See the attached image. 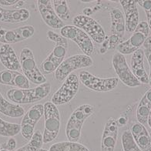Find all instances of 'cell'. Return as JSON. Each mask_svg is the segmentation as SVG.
Returning <instances> with one entry per match:
<instances>
[{"mask_svg": "<svg viewBox=\"0 0 151 151\" xmlns=\"http://www.w3.org/2000/svg\"><path fill=\"white\" fill-rule=\"evenodd\" d=\"M144 54L147 58V62L150 66V76H149V84L151 86V50H144Z\"/></svg>", "mask_w": 151, "mask_h": 151, "instance_id": "cell-34", "label": "cell"}, {"mask_svg": "<svg viewBox=\"0 0 151 151\" xmlns=\"http://www.w3.org/2000/svg\"><path fill=\"white\" fill-rule=\"evenodd\" d=\"M0 113L11 118H19L25 114V109L19 104L10 103L0 93Z\"/></svg>", "mask_w": 151, "mask_h": 151, "instance_id": "cell-23", "label": "cell"}, {"mask_svg": "<svg viewBox=\"0 0 151 151\" xmlns=\"http://www.w3.org/2000/svg\"><path fill=\"white\" fill-rule=\"evenodd\" d=\"M53 9L58 17L61 20L70 19L71 13L68 6V3L65 0H54L52 1Z\"/></svg>", "mask_w": 151, "mask_h": 151, "instance_id": "cell-28", "label": "cell"}, {"mask_svg": "<svg viewBox=\"0 0 151 151\" xmlns=\"http://www.w3.org/2000/svg\"><path fill=\"white\" fill-rule=\"evenodd\" d=\"M93 65V60L85 54H77L66 58L55 71V79L57 81L65 80L68 76L75 70L90 67Z\"/></svg>", "mask_w": 151, "mask_h": 151, "instance_id": "cell-4", "label": "cell"}, {"mask_svg": "<svg viewBox=\"0 0 151 151\" xmlns=\"http://www.w3.org/2000/svg\"><path fill=\"white\" fill-rule=\"evenodd\" d=\"M144 95H145V96L147 97V99H148V100H149V101L151 103V89H150V90H147Z\"/></svg>", "mask_w": 151, "mask_h": 151, "instance_id": "cell-39", "label": "cell"}, {"mask_svg": "<svg viewBox=\"0 0 151 151\" xmlns=\"http://www.w3.org/2000/svg\"><path fill=\"white\" fill-rule=\"evenodd\" d=\"M0 62L9 70L19 71L21 70L19 60L9 44H3L0 46Z\"/></svg>", "mask_w": 151, "mask_h": 151, "instance_id": "cell-19", "label": "cell"}, {"mask_svg": "<svg viewBox=\"0 0 151 151\" xmlns=\"http://www.w3.org/2000/svg\"><path fill=\"white\" fill-rule=\"evenodd\" d=\"M137 3L143 8L147 15V24L151 30V0H137Z\"/></svg>", "mask_w": 151, "mask_h": 151, "instance_id": "cell-32", "label": "cell"}, {"mask_svg": "<svg viewBox=\"0 0 151 151\" xmlns=\"http://www.w3.org/2000/svg\"><path fill=\"white\" fill-rule=\"evenodd\" d=\"M19 62L23 74L32 83L41 85L46 83V78L37 66L33 52L30 49H22L20 52Z\"/></svg>", "mask_w": 151, "mask_h": 151, "instance_id": "cell-5", "label": "cell"}, {"mask_svg": "<svg viewBox=\"0 0 151 151\" xmlns=\"http://www.w3.org/2000/svg\"><path fill=\"white\" fill-rule=\"evenodd\" d=\"M73 24L84 31L96 43H103L105 41L106 34L104 28L96 20L90 16H86L83 14L76 15L73 19Z\"/></svg>", "mask_w": 151, "mask_h": 151, "instance_id": "cell-8", "label": "cell"}, {"mask_svg": "<svg viewBox=\"0 0 151 151\" xmlns=\"http://www.w3.org/2000/svg\"><path fill=\"white\" fill-rule=\"evenodd\" d=\"M145 54L143 50L139 49L133 52L131 58V69L133 75L141 84H149V76L144 68Z\"/></svg>", "mask_w": 151, "mask_h": 151, "instance_id": "cell-18", "label": "cell"}, {"mask_svg": "<svg viewBox=\"0 0 151 151\" xmlns=\"http://www.w3.org/2000/svg\"><path fill=\"white\" fill-rule=\"evenodd\" d=\"M40 151H50V150H46V149H40Z\"/></svg>", "mask_w": 151, "mask_h": 151, "instance_id": "cell-41", "label": "cell"}, {"mask_svg": "<svg viewBox=\"0 0 151 151\" xmlns=\"http://www.w3.org/2000/svg\"><path fill=\"white\" fill-rule=\"evenodd\" d=\"M0 151H9V150H6V149H2Z\"/></svg>", "mask_w": 151, "mask_h": 151, "instance_id": "cell-42", "label": "cell"}, {"mask_svg": "<svg viewBox=\"0 0 151 151\" xmlns=\"http://www.w3.org/2000/svg\"><path fill=\"white\" fill-rule=\"evenodd\" d=\"M150 138H151V132H150Z\"/></svg>", "mask_w": 151, "mask_h": 151, "instance_id": "cell-45", "label": "cell"}, {"mask_svg": "<svg viewBox=\"0 0 151 151\" xmlns=\"http://www.w3.org/2000/svg\"><path fill=\"white\" fill-rule=\"evenodd\" d=\"M47 39L51 42H54L56 46H61L63 47L68 48V40L62 36L61 34H58L56 32L49 30L47 31Z\"/></svg>", "mask_w": 151, "mask_h": 151, "instance_id": "cell-31", "label": "cell"}, {"mask_svg": "<svg viewBox=\"0 0 151 151\" xmlns=\"http://www.w3.org/2000/svg\"><path fill=\"white\" fill-rule=\"evenodd\" d=\"M119 124L117 119L110 117L104 127L101 139V151H114L117 141Z\"/></svg>", "mask_w": 151, "mask_h": 151, "instance_id": "cell-14", "label": "cell"}, {"mask_svg": "<svg viewBox=\"0 0 151 151\" xmlns=\"http://www.w3.org/2000/svg\"><path fill=\"white\" fill-rule=\"evenodd\" d=\"M110 17V32L117 36L122 40L124 36L126 29L125 18L121 10L118 8H113L109 11Z\"/></svg>", "mask_w": 151, "mask_h": 151, "instance_id": "cell-21", "label": "cell"}, {"mask_svg": "<svg viewBox=\"0 0 151 151\" xmlns=\"http://www.w3.org/2000/svg\"><path fill=\"white\" fill-rule=\"evenodd\" d=\"M44 133L43 143L46 144L53 141L59 135L60 130V113L57 106L51 101L44 104Z\"/></svg>", "mask_w": 151, "mask_h": 151, "instance_id": "cell-3", "label": "cell"}, {"mask_svg": "<svg viewBox=\"0 0 151 151\" xmlns=\"http://www.w3.org/2000/svg\"><path fill=\"white\" fill-rule=\"evenodd\" d=\"M51 91V85L45 83L29 89L14 88L7 92V96L11 102L16 104H29L41 101L45 99Z\"/></svg>", "mask_w": 151, "mask_h": 151, "instance_id": "cell-1", "label": "cell"}, {"mask_svg": "<svg viewBox=\"0 0 151 151\" xmlns=\"http://www.w3.org/2000/svg\"><path fill=\"white\" fill-rule=\"evenodd\" d=\"M93 10L92 9V8H90V7L84 8V9L83 10V15L86 16H90V15L93 14Z\"/></svg>", "mask_w": 151, "mask_h": 151, "instance_id": "cell-37", "label": "cell"}, {"mask_svg": "<svg viewBox=\"0 0 151 151\" xmlns=\"http://www.w3.org/2000/svg\"><path fill=\"white\" fill-rule=\"evenodd\" d=\"M120 5L125 14L126 30L133 32L139 24V12L135 0H120Z\"/></svg>", "mask_w": 151, "mask_h": 151, "instance_id": "cell-17", "label": "cell"}, {"mask_svg": "<svg viewBox=\"0 0 151 151\" xmlns=\"http://www.w3.org/2000/svg\"><path fill=\"white\" fill-rule=\"evenodd\" d=\"M93 113L94 106L90 104H83L74 109L66 126V136L69 141L80 140L83 123Z\"/></svg>", "mask_w": 151, "mask_h": 151, "instance_id": "cell-2", "label": "cell"}, {"mask_svg": "<svg viewBox=\"0 0 151 151\" xmlns=\"http://www.w3.org/2000/svg\"><path fill=\"white\" fill-rule=\"evenodd\" d=\"M122 147L123 151H143L133 139L131 132L126 130L122 135Z\"/></svg>", "mask_w": 151, "mask_h": 151, "instance_id": "cell-29", "label": "cell"}, {"mask_svg": "<svg viewBox=\"0 0 151 151\" xmlns=\"http://www.w3.org/2000/svg\"><path fill=\"white\" fill-rule=\"evenodd\" d=\"M43 144V136L40 130H36L28 143L15 151H40Z\"/></svg>", "mask_w": 151, "mask_h": 151, "instance_id": "cell-26", "label": "cell"}, {"mask_svg": "<svg viewBox=\"0 0 151 151\" xmlns=\"http://www.w3.org/2000/svg\"><path fill=\"white\" fill-rule=\"evenodd\" d=\"M12 86L19 89H29L30 86L29 80L24 74L20 73L18 71H14Z\"/></svg>", "mask_w": 151, "mask_h": 151, "instance_id": "cell-30", "label": "cell"}, {"mask_svg": "<svg viewBox=\"0 0 151 151\" xmlns=\"http://www.w3.org/2000/svg\"><path fill=\"white\" fill-rule=\"evenodd\" d=\"M150 110L151 103L147 99L145 95H143L137 108V118L139 123L145 125L148 120Z\"/></svg>", "mask_w": 151, "mask_h": 151, "instance_id": "cell-24", "label": "cell"}, {"mask_svg": "<svg viewBox=\"0 0 151 151\" xmlns=\"http://www.w3.org/2000/svg\"><path fill=\"white\" fill-rule=\"evenodd\" d=\"M67 49L61 46H55L51 53L41 63V69L44 74L55 73L65 59Z\"/></svg>", "mask_w": 151, "mask_h": 151, "instance_id": "cell-16", "label": "cell"}, {"mask_svg": "<svg viewBox=\"0 0 151 151\" xmlns=\"http://www.w3.org/2000/svg\"><path fill=\"white\" fill-rule=\"evenodd\" d=\"M131 134L133 139L142 150H147L150 147L151 138L150 133L144 127V125L140 123H134L131 127Z\"/></svg>", "mask_w": 151, "mask_h": 151, "instance_id": "cell-22", "label": "cell"}, {"mask_svg": "<svg viewBox=\"0 0 151 151\" xmlns=\"http://www.w3.org/2000/svg\"><path fill=\"white\" fill-rule=\"evenodd\" d=\"M80 85L79 76L75 73H72L65 79L60 89L53 94L51 102L56 106H61L70 103L77 94Z\"/></svg>", "mask_w": 151, "mask_h": 151, "instance_id": "cell-7", "label": "cell"}, {"mask_svg": "<svg viewBox=\"0 0 151 151\" xmlns=\"http://www.w3.org/2000/svg\"><path fill=\"white\" fill-rule=\"evenodd\" d=\"M143 46L145 50H151V36L147 38V40L143 43Z\"/></svg>", "mask_w": 151, "mask_h": 151, "instance_id": "cell-36", "label": "cell"}, {"mask_svg": "<svg viewBox=\"0 0 151 151\" xmlns=\"http://www.w3.org/2000/svg\"><path fill=\"white\" fill-rule=\"evenodd\" d=\"M117 122L119 126H123V125H125V124H127V119H126L124 116H121V117H119V119H117Z\"/></svg>", "mask_w": 151, "mask_h": 151, "instance_id": "cell-38", "label": "cell"}, {"mask_svg": "<svg viewBox=\"0 0 151 151\" xmlns=\"http://www.w3.org/2000/svg\"><path fill=\"white\" fill-rule=\"evenodd\" d=\"M60 34L75 42L86 56H90L93 52V42L90 36L80 28L73 25H66L60 29Z\"/></svg>", "mask_w": 151, "mask_h": 151, "instance_id": "cell-10", "label": "cell"}, {"mask_svg": "<svg viewBox=\"0 0 151 151\" xmlns=\"http://www.w3.org/2000/svg\"><path fill=\"white\" fill-rule=\"evenodd\" d=\"M19 2L18 0H0V5L4 6H13L19 3Z\"/></svg>", "mask_w": 151, "mask_h": 151, "instance_id": "cell-35", "label": "cell"}, {"mask_svg": "<svg viewBox=\"0 0 151 151\" xmlns=\"http://www.w3.org/2000/svg\"><path fill=\"white\" fill-rule=\"evenodd\" d=\"M21 131V125L5 121L0 118V136L3 137H13Z\"/></svg>", "mask_w": 151, "mask_h": 151, "instance_id": "cell-27", "label": "cell"}, {"mask_svg": "<svg viewBox=\"0 0 151 151\" xmlns=\"http://www.w3.org/2000/svg\"><path fill=\"white\" fill-rule=\"evenodd\" d=\"M112 64L118 78L123 84L129 87H137L141 85L139 80L133 75L124 55L116 52L112 57Z\"/></svg>", "mask_w": 151, "mask_h": 151, "instance_id": "cell-11", "label": "cell"}, {"mask_svg": "<svg viewBox=\"0 0 151 151\" xmlns=\"http://www.w3.org/2000/svg\"><path fill=\"white\" fill-rule=\"evenodd\" d=\"M2 150V146H1V144H0V150Z\"/></svg>", "mask_w": 151, "mask_h": 151, "instance_id": "cell-44", "label": "cell"}, {"mask_svg": "<svg viewBox=\"0 0 151 151\" xmlns=\"http://www.w3.org/2000/svg\"><path fill=\"white\" fill-rule=\"evenodd\" d=\"M50 151H90L87 147L78 142H60L52 144Z\"/></svg>", "mask_w": 151, "mask_h": 151, "instance_id": "cell-25", "label": "cell"}, {"mask_svg": "<svg viewBox=\"0 0 151 151\" xmlns=\"http://www.w3.org/2000/svg\"><path fill=\"white\" fill-rule=\"evenodd\" d=\"M30 12L26 9H6L0 7V22L9 23H19L29 19Z\"/></svg>", "mask_w": 151, "mask_h": 151, "instance_id": "cell-20", "label": "cell"}, {"mask_svg": "<svg viewBox=\"0 0 151 151\" xmlns=\"http://www.w3.org/2000/svg\"><path fill=\"white\" fill-rule=\"evenodd\" d=\"M44 116V106L36 104L32 106L25 113L21 122V134L24 139L30 140L34 134L36 123Z\"/></svg>", "mask_w": 151, "mask_h": 151, "instance_id": "cell-12", "label": "cell"}, {"mask_svg": "<svg viewBox=\"0 0 151 151\" xmlns=\"http://www.w3.org/2000/svg\"><path fill=\"white\" fill-rule=\"evenodd\" d=\"M16 140L15 138L13 137H10L9 139H8V141L6 143V145L3 146L4 147V149L8 150L9 151H13L15 150L16 147Z\"/></svg>", "mask_w": 151, "mask_h": 151, "instance_id": "cell-33", "label": "cell"}, {"mask_svg": "<svg viewBox=\"0 0 151 151\" xmlns=\"http://www.w3.org/2000/svg\"><path fill=\"white\" fill-rule=\"evenodd\" d=\"M150 28L148 24L145 21L139 22L133 35L124 42H122L118 45V52L123 55L133 54L143 46L147 38L149 36Z\"/></svg>", "mask_w": 151, "mask_h": 151, "instance_id": "cell-6", "label": "cell"}, {"mask_svg": "<svg viewBox=\"0 0 151 151\" xmlns=\"http://www.w3.org/2000/svg\"><path fill=\"white\" fill-rule=\"evenodd\" d=\"M147 123H148V125H149L150 127L151 128V110L150 113L149 117H148V120H147Z\"/></svg>", "mask_w": 151, "mask_h": 151, "instance_id": "cell-40", "label": "cell"}, {"mask_svg": "<svg viewBox=\"0 0 151 151\" xmlns=\"http://www.w3.org/2000/svg\"><path fill=\"white\" fill-rule=\"evenodd\" d=\"M38 9L45 23L54 29H61L65 26L63 20L56 15L50 0H39L37 2Z\"/></svg>", "mask_w": 151, "mask_h": 151, "instance_id": "cell-15", "label": "cell"}, {"mask_svg": "<svg viewBox=\"0 0 151 151\" xmlns=\"http://www.w3.org/2000/svg\"><path fill=\"white\" fill-rule=\"evenodd\" d=\"M79 79L82 83L88 89L96 92H111L119 83V78H99L88 71H81L79 73Z\"/></svg>", "mask_w": 151, "mask_h": 151, "instance_id": "cell-9", "label": "cell"}, {"mask_svg": "<svg viewBox=\"0 0 151 151\" xmlns=\"http://www.w3.org/2000/svg\"><path fill=\"white\" fill-rule=\"evenodd\" d=\"M148 151H151V147H150L149 149H148Z\"/></svg>", "mask_w": 151, "mask_h": 151, "instance_id": "cell-43", "label": "cell"}, {"mask_svg": "<svg viewBox=\"0 0 151 151\" xmlns=\"http://www.w3.org/2000/svg\"><path fill=\"white\" fill-rule=\"evenodd\" d=\"M34 33L35 28L31 25H26L11 30H7L0 26V42L9 45L17 43L32 37Z\"/></svg>", "mask_w": 151, "mask_h": 151, "instance_id": "cell-13", "label": "cell"}]
</instances>
